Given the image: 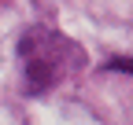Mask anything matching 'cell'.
Listing matches in <instances>:
<instances>
[{"instance_id": "7a4b0ae2", "label": "cell", "mask_w": 133, "mask_h": 125, "mask_svg": "<svg viewBox=\"0 0 133 125\" xmlns=\"http://www.w3.org/2000/svg\"><path fill=\"white\" fill-rule=\"evenodd\" d=\"M107 66H115V70H122V74H133V59H111Z\"/></svg>"}, {"instance_id": "6da1fadb", "label": "cell", "mask_w": 133, "mask_h": 125, "mask_svg": "<svg viewBox=\"0 0 133 125\" xmlns=\"http://www.w3.org/2000/svg\"><path fill=\"white\" fill-rule=\"evenodd\" d=\"M19 55H22V74H26V88L30 92H44L56 81H63V74L85 66V52L74 41H66L56 29H33L30 37L19 41Z\"/></svg>"}]
</instances>
